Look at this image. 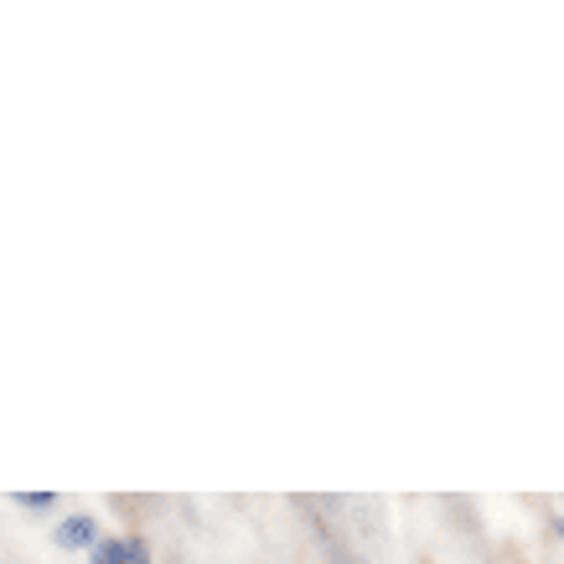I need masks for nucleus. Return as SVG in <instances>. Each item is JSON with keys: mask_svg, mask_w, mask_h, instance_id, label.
I'll use <instances>...</instances> for the list:
<instances>
[{"mask_svg": "<svg viewBox=\"0 0 564 564\" xmlns=\"http://www.w3.org/2000/svg\"><path fill=\"white\" fill-rule=\"evenodd\" d=\"M88 564H151V544L140 533H124V539H99L88 549Z\"/></svg>", "mask_w": 564, "mask_h": 564, "instance_id": "f257e3e1", "label": "nucleus"}, {"mask_svg": "<svg viewBox=\"0 0 564 564\" xmlns=\"http://www.w3.org/2000/svg\"><path fill=\"white\" fill-rule=\"evenodd\" d=\"M52 539H57V549H94L99 544V523H94V513H68L52 529Z\"/></svg>", "mask_w": 564, "mask_h": 564, "instance_id": "f03ea898", "label": "nucleus"}, {"mask_svg": "<svg viewBox=\"0 0 564 564\" xmlns=\"http://www.w3.org/2000/svg\"><path fill=\"white\" fill-rule=\"evenodd\" d=\"M11 502H17L21 513H52V508H57V492H17Z\"/></svg>", "mask_w": 564, "mask_h": 564, "instance_id": "7ed1b4c3", "label": "nucleus"}, {"mask_svg": "<svg viewBox=\"0 0 564 564\" xmlns=\"http://www.w3.org/2000/svg\"><path fill=\"white\" fill-rule=\"evenodd\" d=\"M554 529H560V533H564V518H554Z\"/></svg>", "mask_w": 564, "mask_h": 564, "instance_id": "20e7f679", "label": "nucleus"}]
</instances>
